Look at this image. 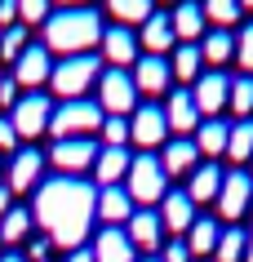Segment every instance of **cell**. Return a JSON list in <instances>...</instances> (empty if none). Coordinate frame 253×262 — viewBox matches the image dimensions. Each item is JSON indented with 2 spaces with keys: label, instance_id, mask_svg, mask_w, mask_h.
Returning a JSON list of instances; mask_svg holds the SVG:
<instances>
[{
  "label": "cell",
  "instance_id": "obj_1",
  "mask_svg": "<svg viewBox=\"0 0 253 262\" xmlns=\"http://www.w3.org/2000/svg\"><path fill=\"white\" fill-rule=\"evenodd\" d=\"M98 218V187H89L80 178H49L36 191V222L44 227V235L71 249H84L89 227Z\"/></svg>",
  "mask_w": 253,
  "mask_h": 262
},
{
  "label": "cell",
  "instance_id": "obj_2",
  "mask_svg": "<svg viewBox=\"0 0 253 262\" xmlns=\"http://www.w3.org/2000/svg\"><path fill=\"white\" fill-rule=\"evenodd\" d=\"M94 45H102V18L84 5V9H58L44 18V49L62 58H80Z\"/></svg>",
  "mask_w": 253,
  "mask_h": 262
},
{
  "label": "cell",
  "instance_id": "obj_3",
  "mask_svg": "<svg viewBox=\"0 0 253 262\" xmlns=\"http://www.w3.org/2000/svg\"><path fill=\"white\" fill-rule=\"evenodd\" d=\"M98 76H102V58L80 54V58H62V62H54V76H49V84H54V94H58V98L80 102V98L89 94V84H98Z\"/></svg>",
  "mask_w": 253,
  "mask_h": 262
},
{
  "label": "cell",
  "instance_id": "obj_4",
  "mask_svg": "<svg viewBox=\"0 0 253 262\" xmlns=\"http://www.w3.org/2000/svg\"><path fill=\"white\" fill-rule=\"evenodd\" d=\"M102 107L98 102H89V98H80V102H62V107H54V120H49V134H54L58 142L62 138H89V134H98L102 129Z\"/></svg>",
  "mask_w": 253,
  "mask_h": 262
},
{
  "label": "cell",
  "instance_id": "obj_5",
  "mask_svg": "<svg viewBox=\"0 0 253 262\" xmlns=\"http://www.w3.org/2000/svg\"><path fill=\"white\" fill-rule=\"evenodd\" d=\"M125 178H129V187H125L129 200L142 205V209H147V205H160L165 191H169V187H165V178H169L165 165H160L155 156H147V151H142L138 160H129V173H125Z\"/></svg>",
  "mask_w": 253,
  "mask_h": 262
},
{
  "label": "cell",
  "instance_id": "obj_6",
  "mask_svg": "<svg viewBox=\"0 0 253 262\" xmlns=\"http://www.w3.org/2000/svg\"><path fill=\"white\" fill-rule=\"evenodd\" d=\"M98 107H102V116H120V120L129 111H138V84H133L129 71L107 67L98 76Z\"/></svg>",
  "mask_w": 253,
  "mask_h": 262
},
{
  "label": "cell",
  "instance_id": "obj_7",
  "mask_svg": "<svg viewBox=\"0 0 253 262\" xmlns=\"http://www.w3.org/2000/svg\"><path fill=\"white\" fill-rule=\"evenodd\" d=\"M49 120H54V98H44L40 89L27 94V98H18V102H14V116H9L18 142H22V138H36V134H49Z\"/></svg>",
  "mask_w": 253,
  "mask_h": 262
},
{
  "label": "cell",
  "instance_id": "obj_8",
  "mask_svg": "<svg viewBox=\"0 0 253 262\" xmlns=\"http://www.w3.org/2000/svg\"><path fill=\"white\" fill-rule=\"evenodd\" d=\"M94 160H98L94 138H62L49 147V165L58 169V178H80L84 169H94Z\"/></svg>",
  "mask_w": 253,
  "mask_h": 262
},
{
  "label": "cell",
  "instance_id": "obj_9",
  "mask_svg": "<svg viewBox=\"0 0 253 262\" xmlns=\"http://www.w3.org/2000/svg\"><path fill=\"white\" fill-rule=\"evenodd\" d=\"M213 205H218V213H222L226 222L244 218L249 205H253V178L244 173V169H226V173H222V191H218Z\"/></svg>",
  "mask_w": 253,
  "mask_h": 262
},
{
  "label": "cell",
  "instance_id": "obj_10",
  "mask_svg": "<svg viewBox=\"0 0 253 262\" xmlns=\"http://www.w3.org/2000/svg\"><path fill=\"white\" fill-rule=\"evenodd\" d=\"M191 98H196V111H200V116L218 120V111L231 102V80H226L222 71H200V80H196V89H191Z\"/></svg>",
  "mask_w": 253,
  "mask_h": 262
},
{
  "label": "cell",
  "instance_id": "obj_11",
  "mask_svg": "<svg viewBox=\"0 0 253 262\" xmlns=\"http://www.w3.org/2000/svg\"><path fill=\"white\" fill-rule=\"evenodd\" d=\"M49 76H54V54H49L44 45H27V49H22V58L14 62V80L27 84L31 94H36L40 84H49Z\"/></svg>",
  "mask_w": 253,
  "mask_h": 262
},
{
  "label": "cell",
  "instance_id": "obj_12",
  "mask_svg": "<svg viewBox=\"0 0 253 262\" xmlns=\"http://www.w3.org/2000/svg\"><path fill=\"white\" fill-rule=\"evenodd\" d=\"M165 134H169L165 107H147V102H142V107L133 111V120H129V138L138 142V147H160Z\"/></svg>",
  "mask_w": 253,
  "mask_h": 262
},
{
  "label": "cell",
  "instance_id": "obj_13",
  "mask_svg": "<svg viewBox=\"0 0 253 262\" xmlns=\"http://www.w3.org/2000/svg\"><path fill=\"white\" fill-rule=\"evenodd\" d=\"M102 62H111L116 71H125L129 62H138V36L129 27H107L102 31Z\"/></svg>",
  "mask_w": 253,
  "mask_h": 262
},
{
  "label": "cell",
  "instance_id": "obj_14",
  "mask_svg": "<svg viewBox=\"0 0 253 262\" xmlns=\"http://www.w3.org/2000/svg\"><path fill=\"white\" fill-rule=\"evenodd\" d=\"M160 222H165V231L182 235L196 227V200L187 191H165V200H160Z\"/></svg>",
  "mask_w": 253,
  "mask_h": 262
},
{
  "label": "cell",
  "instance_id": "obj_15",
  "mask_svg": "<svg viewBox=\"0 0 253 262\" xmlns=\"http://www.w3.org/2000/svg\"><path fill=\"white\" fill-rule=\"evenodd\" d=\"M44 173V156L36 151V147H22V151H14V160H9V191H31L36 182H40Z\"/></svg>",
  "mask_w": 253,
  "mask_h": 262
},
{
  "label": "cell",
  "instance_id": "obj_16",
  "mask_svg": "<svg viewBox=\"0 0 253 262\" xmlns=\"http://www.w3.org/2000/svg\"><path fill=\"white\" fill-rule=\"evenodd\" d=\"M169 80H173V71H169V58L147 54L142 62H133V84H138V94H142V98L165 94V89H169Z\"/></svg>",
  "mask_w": 253,
  "mask_h": 262
},
{
  "label": "cell",
  "instance_id": "obj_17",
  "mask_svg": "<svg viewBox=\"0 0 253 262\" xmlns=\"http://www.w3.org/2000/svg\"><path fill=\"white\" fill-rule=\"evenodd\" d=\"M165 124L173 129V134H196L200 129V111H196V98H191V89H173L165 102Z\"/></svg>",
  "mask_w": 253,
  "mask_h": 262
},
{
  "label": "cell",
  "instance_id": "obj_18",
  "mask_svg": "<svg viewBox=\"0 0 253 262\" xmlns=\"http://www.w3.org/2000/svg\"><path fill=\"white\" fill-rule=\"evenodd\" d=\"M94 262H133V240L125 231H116V227H102L94 235Z\"/></svg>",
  "mask_w": 253,
  "mask_h": 262
},
{
  "label": "cell",
  "instance_id": "obj_19",
  "mask_svg": "<svg viewBox=\"0 0 253 262\" xmlns=\"http://www.w3.org/2000/svg\"><path fill=\"white\" fill-rule=\"evenodd\" d=\"M125 173H129V151L125 147H102L98 160H94V182H98V191L102 187H116Z\"/></svg>",
  "mask_w": 253,
  "mask_h": 262
},
{
  "label": "cell",
  "instance_id": "obj_20",
  "mask_svg": "<svg viewBox=\"0 0 253 262\" xmlns=\"http://www.w3.org/2000/svg\"><path fill=\"white\" fill-rule=\"evenodd\" d=\"M169 23H173V36H178V40H187V45L200 40V36H204V27H209V23H204V9H200L196 0H182V5L169 14Z\"/></svg>",
  "mask_w": 253,
  "mask_h": 262
},
{
  "label": "cell",
  "instance_id": "obj_21",
  "mask_svg": "<svg viewBox=\"0 0 253 262\" xmlns=\"http://www.w3.org/2000/svg\"><path fill=\"white\" fill-rule=\"evenodd\" d=\"M129 240H133V249H155L160 245V235H165V222H160V213H151V209H133V218H129Z\"/></svg>",
  "mask_w": 253,
  "mask_h": 262
},
{
  "label": "cell",
  "instance_id": "obj_22",
  "mask_svg": "<svg viewBox=\"0 0 253 262\" xmlns=\"http://www.w3.org/2000/svg\"><path fill=\"white\" fill-rule=\"evenodd\" d=\"M178 45V36H173V23H169V14H151L147 23H142V49L155 58H165V49H173Z\"/></svg>",
  "mask_w": 253,
  "mask_h": 262
},
{
  "label": "cell",
  "instance_id": "obj_23",
  "mask_svg": "<svg viewBox=\"0 0 253 262\" xmlns=\"http://www.w3.org/2000/svg\"><path fill=\"white\" fill-rule=\"evenodd\" d=\"M196 160H200V151H196V142H191V138L165 142V156H160L165 173H196Z\"/></svg>",
  "mask_w": 253,
  "mask_h": 262
},
{
  "label": "cell",
  "instance_id": "obj_24",
  "mask_svg": "<svg viewBox=\"0 0 253 262\" xmlns=\"http://www.w3.org/2000/svg\"><path fill=\"white\" fill-rule=\"evenodd\" d=\"M98 218L111 227V222H129L133 218V200H129V191H120V187H102L98 191Z\"/></svg>",
  "mask_w": 253,
  "mask_h": 262
},
{
  "label": "cell",
  "instance_id": "obj_25",
  "mask_svg": "<svg viewBox=\"0 0 253 262\" xmlns=\"http://www.w3.org/2000/svg\"><path fill=\"white\" fill-rule=\"evenodd\" d=\"M218 191H222V169L218 165H196L187 195H191L196 205H209V200H218Z\"/></svg>",
  "mask_w": 253,
  "mask_h": 262
},
{
  "label": "cell",
  "instance_id": "obj_26",
  "mask_svg": "<svg viewBox=\"0 0 253 262\" xmlns=\"http://www.w3.org/2000/svg\"><path fill=\"white\" fill-rule=\"evenodd\" d=\"M200 58H204V62H213V71H218L222 62H231V58H236V36H231V31H209V36L200 40Z\"/></svg>",
  "mask_w": 253,
  "mask_h": 262
},
{
  "label": "cell",
  "instance_id": "obj_27",
  "mask_svg": "<svg viewBox=\"0 0 253 262\" xmlns=\"http://www.w3.org/2000/svg\"><path fill=\"white\" fill-rule=\"evenodd\" d=\"M226 138H231V124H222V120H200V129H196V151L222 156V151H226Z\"/></svg>",
  "mask_w": 253,
  "mask_h": 262
},
{
  "label": "cell",
  "instance_id": "obj_28",
  "mask_svg": "<svg viewBox=\"0 0 253 262\" xmlns=\"http://www.w3.org/2000/svg\"><path fill=\"white\" fill-rule=\"evenodd\" d=\"M244 249H249V235L240 227H226L218 235V249H213V262H244Z\"/></svg>",
  "mask_w": 253,
  "mask_h": 262
},
{
  "label": "cell",
  "instance_id": "obj_29",
  "mask_svg": "<svg viewBox=\"0 0 253 262\" xmlns=\"http://www.w3.org/2000/svg\"><path fill=\"white\" fill-rule=\"evenodd\" d=\"M218 235H222V227L213 218H196V227L187 231V249L191 253H213L218 249Z\"/></svg>",
  "mask_w": 253,
  "mask_h": 262
},
{
  "label": "cell",
  "instance_id": "obj_30",
  "mask_svg": "<svg viewBox=\"0 0 253 262\" xmlns=\"http://www.w3.org/2000/svg\"><path fill=\"white\" fill-rule=\"evenodd\" d=\"M226 156L236 160V165H244L253 156V116L249 120H236L231 124V138H226Z\"/></svg>",
  "mask_w": 253,
  "mask_h": 262
},
{
  "label": "cell",
  "instance_id": "obj_31",
  "mask_svg": "<svg viewBox=\"0 0 253 262\" xmlns=\"http://www.w3.org/2000/svg\"><path fill=\"white\" fill-rule=\"evenodd\" d=\"M200 45H178V54L169 58V71L178 76V80H200Z\"/></svg>",
  "mask_w": 253,
  "mask_h": 262
},
{
  "label": "cell",
  "instance_id": "obj_32",
  "mask_svg": "<svg viewBox=\"0 0 253 262\" xmlns=\"http://www.w3.org/2000/svg\"><path fill=\"white\" fill-rule=\"evenodd\" d=\"M27 231H31V209L14 205L5 218H0V240H5V245H18V240H27Z\"/></svg>",
  "mask_w": 253,
  "mask_h": 262
},
{
  "label": "cell",
  "instance_id": "obj_33",
  "mask_svg": "<svg viewBox=\"0 0 253 262\" xmlns=\"http://www.w3.org/2000/svg\"><path fill=\"white\" fill-rule=\"evenodd\" d=\"M200 9H204V23H213V31H222V27H231L240 18L244 5H240V0H204Z\"/></svg>",
  "mask_w": 253,
  "mask_h": 262
},
{
  "label": "cell",
  "instance_id": "obj_34",
  "mask_svg": "<svg viewBox=\"0 0 253 262\" xmlns=\"http://www.w3.org/2000/svg\"><path fill=\"white\" fill-rule=\"evenodd\" d=\"M151 5L155 0H107V9H111L116 23H147V18L155 14Z\"/></svg>",
  "mask_w": 253,
  "mask_h": 262
},
{
  "label": "cell",
  "instance_id": "obj_35",
  "mask_svg": "<svg viewBox=\"0 0 253 262\" xmlns=\"http://www.w3.org/2000/svg\"><path fill=\"white\" fill-rule=\"evenodd\" d=\"M27 27H5L0 31V62H18L22 49H27Z\"/></svg>",
  "mask_w": 253,
  "mask_h": 262
},
{
  "label": "cell",
  "instance_id": "obj_36",
  "mask_svg": "<svg viewBox=\"0 0 253 262\" xmlns=\"http://www.w3.org/2000/svg\"><path fill=\"white\" fill-rule=\"evenodd\" d=\"M226 107L236 111L240 120H249V111H253V76H240V80H231V102Z\"/></svg>",
  "mask_w": 253,
  "mask_h": 262
},
{
  "label": "cell",
  "instance_id": "obj_37",
  "mask_svg": "<svg viewBox=\"0 0 253 262\" xmlns=\"http://www.w3.org/2000/svg\"><path fill=\"white\" fill-rule=\"evenodd\" d=\"M98 134H102V142H107V147H125V142H129V120H120V116H107Z\"/></svg>",
  "mask_w": 253,
  "mask_h": 262
},
{
  "label": "cell",
  "instance_id": "obj_38",
  "mask_svg": "<svg viewBox=\"0 0 253 262\" xmlns=\"http://www.w3.org/2000/svg\"><path fill=\"white\" fill-rule=\"evenodd\" d=\"M236 62L244 71H253V23H249V27H240V36H236Z\"/></svg>",
  "mask_w": 253,
  "mask_h": 262
},
{
  "label": "cell",
  "instance_id": "obj_39",
  "mask_svg": "<svg viewBox=\"0 0 253 262\" xmlns=\"http://www.w3.org/2000/svg\"><path fill=\"white\" fill-rule=\"evenodd\" d=\"M49 18V0H18V23H44Z\"/></svg>",
  "mask_w": 253,
  "mask_h": 262
},
{
  "label": "cell",
  "instance_id": "obj_40",
  "mask_svg": "<svg viewBox=\"0 0 253 262\" xmlns=\"http://www.w3.org/2000/svg\"><path fill=\"white\" fill-rule=\"evenodd\" d=\"M160 262H191V249H187V240H182V235L165 245V258H160Z\"/></svg>",
  "mask_w": 253,
  "mask_h": 262
},
{
  "label": "cell",
  "instance_id": "obj_41",
  "mask_svg": "<svg viewBox=\"0 0 253 262\" xmlns=\"http://www.w3.org/2000/svg\"><path fill=\"white\" fill-rule=\"evenodd\" d=\"M18 151V134H14V124L0 116V156H14Z\"/></svg>",
  "mask_w": 253,
  "mask_h": 262
},
{
  "label": "cell",
  "instance_id": "obj_42",
  "mask_svg": "<svg viewBox=\"0 0 253 262\" xmlns=\"http://www.w3.org/2000/svg\"><path fill=\"white\" fill-rule=\"evenodd\" d=\"M49 245H54L49 235H31V240H27V258H31V262H44V253H49Z\"/></svg>",
  "mask_w": 253,
  "mask_h": 262
},
{
  "label": "cell",
  "instance_id": "obj_43",
  "mask_svg": "<svg viewBox=\"0 0 253 262\" xmlns=\"http://www.w3.org/2000/svg\"><path fill=\"white\" fill-rule=\"evenodd\" d=\"M9 102H18V80L14 76H0V107H9Z\"/></svg>",
  "mask_w": 253,
  "mask_h": 262
},
{
  "label": "cell",
  "instance_id": "obj_44",
  "mask_svg": "<svg viewBox=\"0 0 253 262\" xmlns=\"http://www.w3.org/2000/svg\"><path fill=\"white\" fill-rule=\"evenodd\" d=\"M18 23V0H0V31Z\"/></svg>",
  "mask_w": 253,
  "mask_h": 262
},
{
  "label": "cell",
  "instance_id": "obj_45",
  "mask_svg": "<svg viewBox=\"0 0 253 262\" xmlns=\"http://www.w3.org/2000/svg\"><path fill=\"white\" fill-rule=\"evenodd\" d=\"M9 209H14V191H9V187H0V218H5Z\"/></svg>",
  "mask_w": 253,
  "mask_h": 262
},
{
  "label": "cell",
  "instance_id": "obj_46",
  "mask_svg": "<svg viewBox=\"0 0 253 262\" xmlns=\"http://www.w3.org/2000/svg\"><path fill=\"white\" fill-rule=\"evenodd\" d=\"M67 262H94V253H89V249H71Z\"/></svg>",
  "mask_w": 253,
  "mask_h": 262
},
{
  "label": "cell",
  "instance_id": "obj_47",
  "mask_svg": "<svg viewBox=\"0 0 253 262\" xmlns=\"http://www.w3.org/2000/svg\"><path fill=\"white\" fill-rule=\"evenodd\" d=\"M62 9H84V0H58Z\"/></svg>",
  "mask_w": 253,
  "mask_h": 262
},
{
  "label": "cell",
  "instance_id": "obj_48",
  "mask_svg": "<svg viewBox=\"0 0 253 262\" xmlns=\"http://www.w3.org/2000/svg\"><path fill=\"white\" fill-rule=\"evenodd\" d=\"M0 262H27L22 253H0Z\"/></svg>",
  "mask_w": 253,
  "mask_h": 262
},
{
  "label": "cell",
  "instance_id": "obj_49",
  "mask_svg": "<svg viewBox=\"0 0 253 262\" xmlns=\"http://www.w3.org/2000/svg\"><path fill=\"white\" fill-rule=\"evenodd\" d=\"M244 262H253V235H249V249H244Z\"/></svg>",
  "mask_w": 253,
  "mask_h": 262
},
{
  "label": "cell",
  "instance_id": "obj_50",
  "mask_svg": "<svg viewBox=\"0 0 253 262\" xmlns=\"http://www.w3.org/2000/svg\"><path fill=\"white\" fill-rule=\"evenodd\" d=\"M240 5H244V9H253V0H240Z\"/></svg>",
  "mask_w": 253,
  "mask_h": 262
},
{
  "label": "cell",
  "instance_id": "obj_51",
  "mask_svg": "<svg viewBox=\"0 0 253 262\" xmlns=\"http://www.w3.org/2000/svg\"><path fill=\"white\" fill-rule=\"evenodd\" d=\"M142 262H160V258H142Z\"/></svg>",
  "mask_w": 253,
  "mask_h": 262
},
{
  "label": "cell",
  "instance_id": "obj_52",
  "mask_svg": "<svg viewBox=\"0 0 253 262\" xmlns=\"http://www.w3.org/2000/svg\"><path fill=\"white\" fill-rule=\"evenodd\" d=\"M0 249H5V240H0Z\"/></svg>",
  "mask_w": 253,
  "mask_h": 262
}]
</instances>
